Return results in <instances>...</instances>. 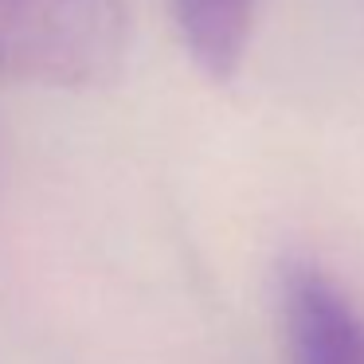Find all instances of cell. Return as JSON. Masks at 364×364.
Here are the masks:
<instances>
[{
	"mask_svg": "<svg viewBox=\"0 0 364 364\" xmlns=\"http://www.w3.org/2000/svg\"><path fill=\"white\" fill-rule=\"evenodd\" d=\"M129 51L122 0H0V75L51 90L118 79Z\"/></svg>",
	"mask_w": 364,
	"mask_h": 364,
	"instance_id": "1",
	"label": "cell"
},
{
	"mask_svg": "<svg viewBox=\"0 0 364 364\" xmlns=\"http://www.w3.org/2000/svg\"><path fill=\"white\" fill-rule=\"evenodd\" d=\"M282 329L290 364H364L360 306L309 259L282 270Z\"/></svg>",
	"mask_w": 364,
	"mask_h": 364,
	"instance_id": "2",
	"label": "cell"
},
{
	"mask_svg": "<svg viewBox=\"0 0 364 364\" xmlns=\"http://www.w3.org/2000/svg\"><path fill=\"white\" fill-rule=\"evenodd\" d=\"M259 0H173V16L192 63L212 79H231L251 48Z\"/></svg>",
	"mask_w": 364,
	"mask_h": 364,
	"instance_id": "3",
	"label": "cell"
}]
</instances>
